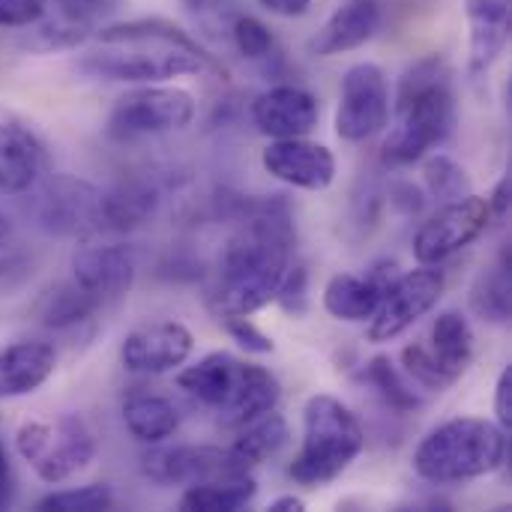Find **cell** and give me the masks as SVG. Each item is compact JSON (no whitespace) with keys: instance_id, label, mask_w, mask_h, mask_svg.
I'll return each instance as SVG.
<instances>
[{"instance_id":"cell-29","label":"cell","mask_w":512,"mask_h":512,"mask_svg":"<svg viewBox=\"0 0 512 512\" xmlns=\"http://www.w3.org/2000/svg\"><path fill=\"white\" fill-rule=\"evenodd\" d=\"M378 396L387 408L399 411V414H411L417 408H423V396L417 393V384L402 372L396 369V363L390 357H372L366 366H363V375H360Z\"/></svg>"},{"instance_id":"cell-9","label":"cell","mask_w":512,"mask_h":512,"mask_svg":"<svg viewBox=\"0 0 512 512\" xmlns=\"http://www.w3.org/2000/svg\"><path fill=\"white\" fill-rule=\"evenodd\" d=\"M444 288H447V279L432 264H420L417 270L399 273L384 288L381 303H378L375 315L369 318L366 339L375 345L399 339L441 303Z\"/></svg>"},{"instance_id":"cell-42","label":"cell","mask_w":512,"mask_h":512,"mask_svg":"<svg viewBox=\"0 0 512 512\" xmlns=\"http://www.w3.org/2000/svg\"><path fill=\"white\" fill-rule=\"evenodd\" d=\"M12 492H15V480H12L9 456H6V447H3V438H0V510L12 501Z\"/></svg>"},{"instance_id":"cell-22","label":"cell","mask_w":512,"mask_h":512,"mask_svg":"<svg viewBox=\"0 0 512 512\" xmlns=\"http://www.w3.org/2000/svg\"><path fill=\"white\" fill-rule=\"evenodd\" d=\"M441 372L456 384L474 360V327L459 309H447L432 324V342L426 345Z\"/></svg>"},{"instance_id":"cell-6","label":"cell","mask_w":512,"mask_h":512,"mask_svg":"<svg viewBox=\"0 0 512 512\" xmlns=\"http://www.w3.org/2000/svg\"><path fill=\"white\" fill-rule=\"evenodd\" d=\"M366 432L357 414L330 393L309 396L303 408V444L288 468V477L306 489L339 480L363 453Z\"/></svg>"},{"instance_id":"cell-41","label":"cell","mask_w":512,"mask_h":512,"mask_svg":"<svg viewBox=\"0 0 512 512\" xmlns=\"http://www.w3.org/2000/svg\"><path fill=\"white\" fill-rule=\"evenodd\" d=\"M258 6L279 15V18H300L309 12L312 0H258Z\"/></svg>"},{"instance_id":"cell-14","label":"cell","mask_w":512,"mask_h":512,"mask_svg":"<svg viewBox=\"0 0 512 512\" xmlns=\"http://www.w3.org/2000/svg\"><path fill=\"white\" fill-rule=\"evenodd\" d=\"M195 339L180 321H156L135 327L120 342V363L135 375H168L192 357Z\"/></svg>"},{"instance_id":"cell-13","label":"cell","mask_w":512,"mask_h":512,"mask_svg":"<svg viewBox=\"0 0 512 512\" xmlns=\"http://www.w3.org/2000/svg\"><path fill=\"white\" fill-rule=\"evenodd\" d=\"M144 474L159 486H198L234 474H249V468L234 456L231 447L180 444V447H159L147 453Z\"/></svg>"},{"instance_id":"cell-43","label":"cell","mask_w":512,"mask_h":512,"mask_svg":"<svg viewBox=\"0 0 512 512\" xmlns=\"http://www.w3.org/2000/svg\"><path fill=\"white\" fill-rule=\"evenodd\" d=\"M270 512H303L306 510V501L303 498H297V495H282V498H276V501H270Z\"/></svg>"},{"instance_id":"cell-10","label":"cell","mask_w":512,"mask_h":512,"mask_svg":"<svg viewBox=\"0 0 512 512\" xmlns=\"http://www.w3.org/2000/svg\"><path fill=\"white\" fill-rule=\"evenodd\" d=\"M390 84L378 63H354L342 75L336 105V135L348 144L369 141L390 123Z\"/></svg>"},{"instance_id":"cell-7","label":"cell","mask_w":512,"mask_h":512,"mask_svg":"<svg viewBox=\"0 0 512 512\" xmlns=\"http://www.w3.org/2000/svg\"><path fill=\"white\" fill-rule=\"evenodd\" d=\"M15 450L42 483L57 486L93 462L96 441L81 417L66 414L54 423L27 420L15 432Z\"/></svg>"},{"instance_id":"cell-18","label":"cell","mask_w":512,"mask_h":512,"mask_svg":"<svg viewBox=\"0 0 512 512\" xmlns=\"http://www.w3.org/2000/svg\"><path fill=\"white\" fill-rule=\"evenodd\" d=\"M51 171L48 147L42 138L15 120L0 123V192L3 195H27L33 192Z\"/></svg>"},{"instance_id":"cell-24","label":"cell","mask_w":512,"mask_h":512,"mask_svg":"<svg viewBox=\"0 0 512 512\" xmlns=\"http://www.w3.org/2000/svg\"><path fill=\"white\" fill-rule=\"evenodd\" d=\"M258 495V480L249 474H234L225 480H210L186 486L180 495V510L186 512H237L246 510Z\"/></svg>"},{"instance_id":"cell-5","label":"cell","mask_w":512,"mask_h":512,"mask_svg":"<svg viewBox=\"0 0 512 512\" xmlns=\"http://www.w3.org/2000/svg\"><path fill=\"white\" fill-rule=\"evenodd\" d=\"M177 387L234 429L273 411L282 399V384L267 366L240 360L228 351H213L180 369Z\"/></svg>"},{"instance_id":"cell-37","label":"cell","mask_w":512,"mask_h":512,"mask_svg":"<svg viewBox=\"0 0 512 512\" xmlns=\"http://www.w3.org/2000/svg\"><path fill=\"white\" fill-rule=\"evenodd\" d=\"M120 0H54L57 6V18L69 21V24H81V27H93L96 21L108 12L117 9Z\"/></svg>"},{"instance_id":"cell-20","label":"cell","mask_w":512,"mask_h":512,"mask_svg":"<svg viewBox=\"0 0 512 512\" xmlns=\"http://www.w3.org/2000/svg\"><path fill=\"white\" fill-rule=\"evenodd\" d=\"M384 12L378 0H348L342 3L312 36L309 48L318 57H336L363 48L381 30Z\"/></svg>"},{"instance_id":"cell-19","label":"cell","mask_w":512,"mask_h":512,"mask_svg":"<svg viewBox=\"0 0 512 512\" xmlns=\"http://www.w3.org/2000/svg\"><path fill=\"white\" fill-rule=\"evenodd\" d=\"M468 15V75L486 78L507 51L512 33V0H465Z\"/></svg>"},{"instance_id":"cell-30","label":"cell","mask_w":512,"mask_h":512,"mask_svg":"<svg viewBox=\"0 0 512 512\" xmlns=\"http://www.w3.org/2000/svg\"><path fill=\"white\" fill-rule=\"evenodd\" d=\"M423 180H426L429 195L438 198L441 204L471 195V180H468L465 168H462L456 159L444 156V153L426 159V165H423Z\"/></svg>"},{"instance_id":"cell-1","label":"cell","mask_w":512,"mask_h":512,"mask_svg":"<svg viewBox=\"0 0 512 512\" xmlns=\"http://www.w3.org/2000/svg\"><path fill=\"white\" fill-rule=\"evenodd\" d=\"M294 216L282 195L243 204L210 288L213 315H252L273 303L294 252Z\"/></svg>"},{"instance_id":"cell-3","label":"cell","mask_w":512,"mask_h":512,"mask_svg":"<svg viewBox=\"0 0 512 512\" xmlns=\"http://www.w3.org/2000/svg\"><path fill=\"white\" fill-rule=\"evenodd\" d=\"M396 126L381 144L387 168H408L441 147L456 129L453 66L441 54L420 57L405 69L393 99Z\"/></svg>"},{"instance_id":"cell-17","label":"cell","mask_w":512,"mask_h":512,"mask_svg":"<svg viewBox=\"0 0 512 512\" xmlns=\"http://www.w3.org/2000/svg\"><path fill=\"white\" fill-rule=\"evenodd\" d=\"M321 105L315 93L297 84H276L255 96L252 102V123L261 135L279 138H303L318 126Z\"/></svg>"},{"instance_id":"cell-23","label":"cell","mask_w":512,"mask_h":512,"mask_svg":"<svg viewBox=\"0 0 512 512\" xmlns=\"http://www.w3.org/2000/svg\"><path fill=\"white\" fill-rule=\"evenodd\" d=\"M384 285L375 282L369 273L354 276V273H336L327 288H324V309L345 324H363L375 315L381 303Z\"/></svg>"},{"instance_id":"cell-40","label":"cell","mask_w":512,"mask_h":512,"mask_svg":"<svg viewBox=\"0 0 512 512\" xmlns=\"http://www.w3.org/2000/svg\"><path fill=\"white\" fill-rule=\"evenodd\" d=\"M486 201H489V210H492V222H507V219H510V204H512L510 174H504V177L495 183V189H492V195H489Z\"/></svg>"},{"instance_id":"cell-44","label":"cell","mask_w":512,"mask_h":512,"mask_svg":"<svg viewBox=\"0 0 512 512\" xmlns=\"http://www.w3.org/2000/svg\"><path fill=\"white\" fill-rule=\"evenodd\" d=\"M9 231H12V228H9V219L0 213V249H3V246H6V240H9Z\"/></svg>"},{"instance_id":"cell-35","label":"cell","mask_w":512,"mask_h":512,"mask_svg":"<svg viewBox=\"0 0 512 512\" xmlns=\"http://www.w3.org/2000/svg\"><path fill=\"white\" fill-rule=\"evenodd\" d=\"M273 303H279V309L291 318H303L309 312V270L306 264H288Z\"/></svg>"},{"instance_id":"cell-26","label":"cell","mask_w":512,"mask_h":512,"mask_svg":"<svg viewBox=\"0 0 512 512\" xmlns=\"http://www.w3.org/2000/svg\"><path fill=\"white\" fill-rule=\"evenodd\" d=\"M123 423L141 444H162L180 429V414L165 396L138 393L123 402Z\"/></svg>"},{"instance_id":"cell-34","label":"cell","mask_w":512,"mask_h":512,"mask_svg":"<svg viewBox=\"0 0 512 512\" xmlns=\"http://www.w3.org/2000/svg\"><path fill=\"white\" fill-rule=\"evenodd\" d=\"M93 36V27H81V24H69L63 18L42 24L36 30H30V36L24 39V48L30 51H63V48H75L81 42H87Z\"/></svg>"},{"instance_id":"cell-11","label":"cell","mask_w":512,"mask_h":512,"mask_svg":"<svg viewBox=\"0 0 512 512\" xmlns=\"http://www.w3.org/2000/svg\"><path fill=\"white\" fill-rule=\"evenodd\" d=\"M492 225L489 201L480 195H465L456 201L441 204L414 234V258L420 264H444L447 258L459 255L471 243H477Z\"/></svg>"},{"instance_id":"cell-25","label":"cell","mask_w":512,"mask_h":512,"mask_svg":"<svg viewBox=\"0 0 512 512\" xmlns=\"http://www.w3.org/2000/svg\"><path fill=\"white\" fill-rule=\"evenodd\" d=\"M102 300L78 282H60L36 300V318L48 330H69L96 315Z\"/></svg>"},{"instance_id":"cell-38","label":"cell","mask_w":512,"mask_h":512,"mask_svg":"<svg viewBox=\"0 0 512 512\" xmlns=\"http://www.w3.org/2000/svg\"><path fill=\"white\" fill-rule=\"evenodd\" d=\"M48 0H0V27H33L45 15Z\"/></svg>"},{"instance_id":"cell-36","label":"cell","mask_w":512,"mask_h":512,"mask_svg":"<svg viewBox=\"0 0 512 512\" xmlns=\"http://www.w3.org/2000/svg\"><path fill=\"white\" fill-rule=\"evenodd\" d=\"M219 318V324H222V330L246 351V354H273L276 351V345H273V339L249 318V315H216Z\"/></svg>"},{"instance_id":"cell-4","label":"cell","mask_w":512,"mask_h":512,"mask_svg":"<svg viewBox=\"0 0 512 512\" xmlns=\"http://www.w3.org/2000/svg\"><path fill=\"white\" fill-rule=\"evenodd\" d=\"M510 459L507 432L483 417H453L414 450V474L432 486H459L495 474Z\"/></svg>"},{"instance_id":"cell-16","label":"cell","mask_w":512,"mask_h":512,"mask_svg":"<svg viewBox=\"0 0 512 512\" xmlns=\"http://www.w3.org/2000/svg\"><path fill=\"white\" fill-rule=\"evenodd\" d=\"M72 273L81 288L96 294L102 303L123 297L138 273V261L132 246L126 243H102L87 240L72 255Z\"/></svg>"},{"instance_id":"cell-28","label":"cell","mask_w":512,"mask_h":512,"mask_svg":"<svg viewBox=\"0 0 512 512\" xmlns=\"http://www.w3.org/2000/svg\"><path fill=\"white\" fill-rule=\"evenodd\" d=\"M471 309L489 324H510L512 318V267L510 246L501 249L498 261L477 279L471 291Z\"/></svg>"},{"instance_id":"cell-2","label":"cell","mask_w":512,"mask_h":512,"mask_svg":"<svg viewBox=\"0 0 512 512\" xmlns=\"http://www.w3.org/2000/svg\"><path fill=\"white\" fill-rule=\"evenodd\" d=\"M99 48L78 60V72L99 81L159 84L168 78L201 75L219 69L213 54L201 48L183 27L165 18H135L108 24L93 33Z\"/></svg>"},{"instance_id":"cell-12","label":"cell","mask_w":512,"mask_h":512,"mask_svg":"<svg viewBox=\"0 0 512 512\" xmlns=\"http://www.w3.org/2000/svg\"><path fill=\"white\" fill-rule=\"evenodd\" d=\"M102 192L87 180L51 177L36 186L33 219L48 234H99Z\"/></svg>"},{"instance_id":"cell-15","label":"cell","mask_w":512,"mask_h":512,"mask_svg":"<svg viewBox=\"0 0 512 512\" xmlns=\"http://www.w3.org/2000/svg\"><path fill=\"white\" fill-rule=\"evenodd\" d=\"M261 165L270 177L306 192H324L336 180L333 150L318 141H309L306 135L270 141L261 150Z\"/></svg>"},{"instance_id":"cell-31","label":"cell","mask_w":512,"mask_h":512,"mask_svg":"<svg viewBox=\"0 0 512 512\" xmlns=\"http://www.w3.org/2000/svg\"><path fill=\"white\" fill-rule=\"evenodd\" d=\"M114 507V489L108 483H90L45 495L36 510L45 512H105Z\"/></svg>"},{"instance_id":"cell-27","label":"cell","mask_w":512,"mask_h":512,"mask_svg":"<svg viewBox=\"0 0 512 512\" xmlns=\"http://www.w3.org/2000/svg\"><path fill=\"white\" fill-rule=\"evenodd\" d=\"M288 438H291L288 423H285V417L273 408V411H267V414H261V417H255V420H249V423H243L240 432H237V438H234V444H231V450H234V456L252 471V468L264 465L267 459H273V456L288 444Z\"/></svg>"},{"instance_id":"cell-39","label":"cell","mask_w":512,"mask_h":512,"mask_svg":"<svg viewBox=\"0 0 512 512\" xmlns=\"http://www.w3.org/2000/svg\"><path fill=\"white\" fill-rule=\"evenodd\" d=\"M495 423L512 432V366H504L495 381Z\"/></svg>"},{"instance_id":"cell-33","label":"cell","mask_w":512,"mask_h":512,"mask_svg":"<svg viewBox=\"0 0 512 512\" xmlns=\"http://www.w3.org/2000/svg\"><path fill=\"white\" fill-rule=\"evenodd\" d=\"M402 372L423 390H432V393H441L447 387H453V381L441 372V366L435 363L432 351L423 345V342H411L402 348Z\"/></svg>"},{"instance_id":"cell-8","label":"cell","mask_w":512,"mask_h":512,"mask_svg":"<svg viewBox=\"0 0 512 512\" xmlns=\"http://www.w3.org/2000/svg\"><path fill=\"white\" fill-rule=\"evenodd\" d=\"M195 96L183 87L141 84L123 93L108 114V135L117 141L165 135L186 129L195 120Z\"/></svg>"},{"instance_id":"cell-21","label":"cell","mask_w":512,"mask_h":512,"mask_svg":"<svg viewBox=\"0 0 512 512\" xmlns=\"http://www.w3.org/2000/svg\"><path fill=\"white\" fill-rule=\"evenodd\" d=\"M57 369V354L42 339H18L0 348V399L36 393Z\"/></svg>"},{"instance_id":"cell-32","label":"cell","mask_w":512,"mask_h":512,"mask_svg":"<svg viewBox=\"0 0 512 512\" xmlns=\"http://www.w3.org/2000/svg\"><path fill=\"white\" fill-rule=\"evenodd\" d=\"M228 30H231L234 48H237L246 60H264V57H270L273 48H276L273 30H270L261 18H255V15L237 12V15L231 18Z\"/></svg>"}]
</instances>
